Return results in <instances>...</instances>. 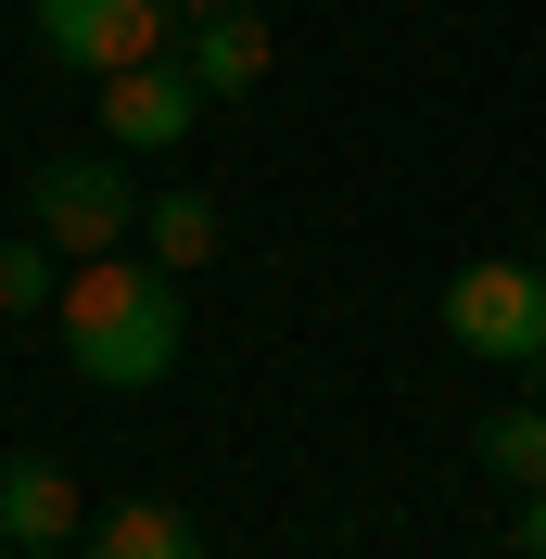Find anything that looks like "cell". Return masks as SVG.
<instances>
[{
	"label": "cell",
	"mask_w": 546,
	"mask_h": 559,
	"mask_svg": "<svg viewBox=\"0 0 546 559\" xmlns=\"http://www.w3.org/2000/svg\"><path fill=\"white\" fill-rule=\"evenodd\" d=\"M509 559H546V484L521 496V522H509Z\"/></svg>",
	"instance_id": "12"
},
{
	"label": "cell",
	"mask_w": 546,
	"mask_h": 559,
	"mask_svg": "<svg viewBox=\"0 0 546 559\" xmlns=\"http://www.w3.org/2000/svg\"><path fill=\"white\" fill-rule=\"evenodd\" d=\"M0 534L26 559H64L76 534H90V509H76V471L64 457H0Z\"/></svg>",
	"instance_id": "6"
},
{
	"label": "cell",
	"mask_w": 546,
	"mask_h": 559,
	"mask_svg": "<svg viewBox=\"0 0 546 559\" xmlns=\"http://www.w3.org/2000/svg\"><path fill=\"white\" fill-rule=\"evenodd\" d=\"M178 64H191V90H204V103H229V90H254V76H268V26H254V13H191V26H178Z\"/></svg>",
	"instance_id": "7"
},
{
	"label": "cell",
	"mask_w": 546,
	"mask_h": 559,
	"mask_svg": "<svg viewBox=\"0 0 546 559\" xmlns=\"http://www.w3.org/2000/svg\"><path fill=\"white\" fill-rule=\"evenodd\" d=\"M178 26H191L178 0H38V51H51L64 76H90V90L128 76V64H166Z\"/></svg>",
	"instance_id": "3"
},
{
	"label": "cell",
	"mask_w": 546,
	"mask_h": 559,
	"mask_svg": "<svg viewBox=\"0 0 546 559\" xmlns=\"http://www.w3.org/2000/svg\"><path fill=\"white\" fill-rule=\"evenodd\" d=\"M64 280H76V254L51 242V229H0V318L64 306Z\"/></svg>",
	"instance_id": "10"
},
{
	"label": "cell",
	"mask_w": 546,
	"mask_h": 559,
	"mask_svg": "<svg viewBox=\"0 0 546 559\" xmlns=\"http://www.w3.org/2000/svg\"><path fill=\"white\" fill-rule=\"evenodd\" d=\"M51 331H64L76 382L140 394V382H166V369H178V344H191V306H178V267H153V254L128 242V254H90V267L64 280Z\"/></svg>",
	"instance_id": "1"
},
{
	"label": "cell",
	"mask_w": 546,
	"mask_h": 559,
	"mask_svg": "<svg viewBox=\"0 0 546 559\" xmlns=\"http://www.w3.org/2000/svg\"><path fill=\"white\" fill-rule=\"evenodd\" d=\"M534 267H546V242H534Z\"/></svg>",
	"instance_id": "15"
},
{
	"label": "cell",
	"mask_w": 546,
	"mask_h": 559,
	"mask_svg": "<svg viewBox=\"0 0 546 559\" xmlns=\"http://www.w3.org/2000/svg\"><path fill=\"white\" fill-rule=\"evenodd\" d=\"M216 242H229V229H216V204H204V191H153V204H140V254H153V267H178V280H191Z\"/></svg>",
	"instance_id": "9"
},
{
	"label": "cell",
	"mask_w": 546,
	"mask_h": 559,
	"mask_svg": "<svg viewBox=\"0 0 546 559\" xmlns=\"http://www.w3.org/2000/svg\"><path fill=\"white\" fill-rule=\"evenodd\" d=\"M444 331H458V356H483V369H534V344H546V267L534 254H471V267L444 280Z\"/></svg>",
	"instance_id": "2"
},
{
	"label": "cell",
	"mask_w": 546,
	"mask_h": 559,
	"mask_svg": "<svg viewBox=\"0 0 546 559\" xmlns=\"http://www.w3.org/2000/svg\"><path fill=\"white\" fill-rule=\"evenodd\" d=\"M76 559H204V534H191V509H166V496H128L115 522L76 534Z\"/></svg>",
	"instance_id": "8"
},
{
	"label": "cell",
	"mask_w": 546,
	"mask_h": 559,
	"mask_svg": "<svg viewBox=\"0 0 546 559\" xmlns=\"http://www.w3.org/2000/svg\"><path fill=\"white\" fill-rule=\"evenodd\" d=\"M64 559H76V547H64Z\"/></svg>",
	"instance_id": "16"
},
{
	"label": "cell",
	"mask_w": 546,
	"mask_h": 559,
	"mask_svg": "<svg viewBox=\"0 0 546 559\" xmlns=\"http://www.w3.org/2000/svg\"><path fill=\"white\" fill-rule=\"evenodd\" d=\"M178 13H229V0H178Z\"/></svg>",
	"instance_id": "13"
},
{
	"label": "cell",
	"mask_w": 546,
	"mask_h": 559,
	"mask_svg": "<svg viewBox=\"0 0 546 559\" xmlns=\"http://www.w3.org/2000/svg\"><path fill=\"white\" fill-rule=\"evenodd\" d=\"M204 128V90H191V64H128V76H103V140L115 153H178V140Z\"/></svg>",
	"instance_id": "5"
},
{
	"label": "cell",
	"mask_w": 546,
	"mask_h": 559,
	"mask_svg": "<svg viewBox=\"0 0 546 559\" xmlns=\"http://www.w3.org/2000/svg\"><path fill=\"white\" fill-rule=\"evenodd\" d=\"M471 445H483V471H496L509 496H534V484H546V394H521V407H496V419L471 432Z\"/></svg>",
	"instance_id": "11"
},
{
	"label": "cell",
	"mask_w": 546,
	"mask_h": 559,
	"mask_svg": "<svg viewBox=\"0 0 546 559\" xmlns=\"http://www.w3.org/2000/svg\"><path fill=\"white\" fill-rule=\"evenodd\" d=\"M534 394H546V344H534Z\"/></svg>",
	"instance_id": "14"
},
{
	"label": "cell",
	"mask_w": 546,
	"mask_h": 559,
	"mask_svg": "<svg viewBox=\"0 0 546 559\" xmlns=\"http://www.w3.org/2000/svg\"><path fill=\"white\" fill-rule=\"evenodd\" d=\"M26 229H51V242L90 267V254H128L140 242V191H128L115 153H64V166L26 178Z\"/></svg>",
	"instance_id": "4"
}]
</instances>
